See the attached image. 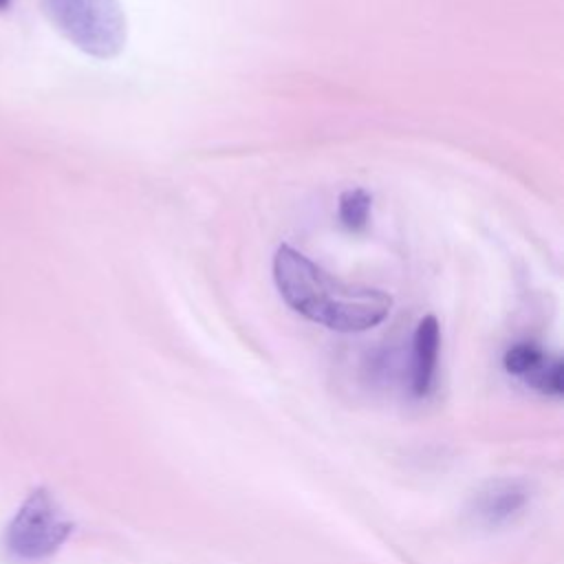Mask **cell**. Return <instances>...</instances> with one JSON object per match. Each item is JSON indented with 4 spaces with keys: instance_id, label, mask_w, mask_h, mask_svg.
I'll return each instance as SVG.
<instances>
[{
    "instance_id": "1",
    "label": "cell",
    "mask_w": 564,
    "mask_h": 564,
    "mask_svg": "<svg viewBox=\"0 0 564 564\" xmlns=\"http://www.w3.org/2000/svg\"><path fill=\"white\" fill-rule=\"evenodd\" d=\"M273 282L295 313L337 333L370 330L392 308L386 291L344 282L291 245H280L273 256Z\"/></svg>"
},
{
    "instance_id": "2",
    "label": "cell",
    "mask_w": 564,
    "mask_h": 564,
    "mask_svg": "<svg viewBox=\"0 0 564 564\" xmlns=\"http://www.w3.org/2000/svg\"><path fill=\"white\" fill-rule=\"evenodd\" d=\"M53 29L95 59L117 57L128 42V20L119 0H44Z\"/></svg>"
},
{
    "instance_id": "3",
    "label": "cell",
    "mask_w": 564,
    "mask_h": 564,
    "mask_svg": "<svg viewBox=\"0 0 564 564\" xmlns=\"http://www.w3.org/2000/svg\"><path fill=\"white\" fill-rule=\"evenodd\" d=\"M73 533V522L46 487L33 489L7 527L4 544L22 560L53 555Z\"/></svg>"
},
{
    "instance_id": "4",
    "label": "cell",
    "mask_w": 564,
    "mask_h": 564,
    "mask_svg": "<svg viewBox=\"0 0 564 564\" xmlns=\"http://www.w3.org/2000/svg\"><path fill=\"white\" fill-rule=\"evenodd\" d=\"M529 500V487L522 480H491L476 496V516L489 527L511 520Z\"/></svg>"
},
{
    "instance_id": "5",
    "label": "cell",
    "mask_w": 564,
    "mask_h": 564,
    "mask_svg": "<svg viewBox=\"0 0 564 564\" xmlns=\"http://www.w3.org/2000/svg\"><path fill=\"white\" fill-rule=\"evenodd\" d=\"M441 348V326L434 315L419 319L412 339V392L425 397L432 390Z\"/></svg>"
},
{
    "instance_id": "6",
    "label": "cell",
    "mask_w": 564,
    "mask_h": 564,
    "mask_svg": "<svg viewBox=\"0 0 564 564\" xmlns=\"http://www.w3.org/2000/svg\"><path fill=\"white\" fill-rule=\"evenodd\" d=\"M370 207H372V194L370 192H366L364 187L346 189V192H341L339 203H337L339 223L350 231H359L368 225Z\"/></svg>"
},
{
    "instance_id": "7",
    "label": "cell",
    "mask_w": 564,
    "mask_h": 564,
    "mask_svg": "<svg viewBox=\"0 0 564 564\" xmlns=\"http://www.w3.org/2000/svg\"><path fill=\"white\" fill-rule=\"evenodd\" d=\"M549 355L533 341H518L513 344L505 357H502V366L509 375L522 377L527 379Z\"/></svg>"
},
{
    "instance_id": "8",
    "label": "cell",
    "mask_w": 564,
    "mask_h": 564,
    "mask_svg": "<svg viewBox=\"0 0 564 564\" xmlns=\"http://www.w3.org/2000/svg\"><path fill=\"white\" fill-rule=\"evenodd\" d=\"M531 388H535L542 394L560 397L564 392V366L560 357H546L527 379Z\"/></svg>"
},
{
    "instance_id": "9",
    "label": "cell",
    "mask_w": 564,
    "mask_h": 564,
    "mask_svg": "<svg viewBox=\"0 0 564 564\" xmlns=\"http://www.w3.org/2000/svg\"><path fill=\"white\" fill-rule=\"evenodd\" d=\"M9 2H11V0H0V9H7Z\"/></svg>"
}]
</instances>
